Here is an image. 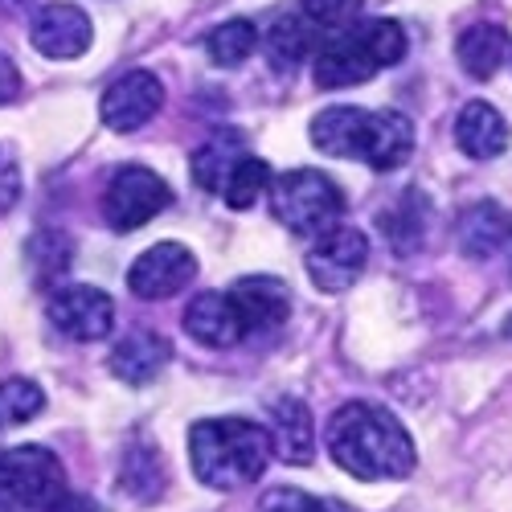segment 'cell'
<instances>
[{
  "instance_id": "cell-4",
  "label": "cell",
  "mask_w": 512,
  "mask_h": 512,
  "mask_svg": "<svg viewBox=\"0 0 512 512\" xmlns=\"http://www.w3.org/2000/svg\"><path fill=\"white\" fill-rule=\"evenodd\" d=\"M66 496L62 459L46 447L0 451V512H54Z\"/></svg>"
},
{
  "instance_id": "cell-6",
  "label": "cell",
  "mask_w": 512,
  "mask_h": 512,
  "mask_svg": "<svg viewBox=\"0 0 512 512\" xmlns=\"http://www.w3.org/2000/svg\"><path fill=\"white\" fill-rule=\"evenodd\" d=\"M365 263H369V238L357 226H332L308 250V279L320 291L340 295L361 279Z\"/></svg>"
},
{
  "instance_id": "cell-14",
  "label": "cell",
  "mask_w": 512,
  "mask_h": 512,
  "mask_svg": "<svg viewBox=\"0 0 512 512\" xmlns=\"http://www.w3.org/2000/svg\"><path fill=\"white\" fill-rule=\"evenodd\" d=\"M267 439H271V455H279L283 463H295V467L312 463V455H316V422H312V410L300 398H279L271 406Z\"/></svg>"
},
{
  "instance_id": "cell-17",
  "label": "cell",
  "mask_w": 512,
  "mask_h": 512,
  "mask_svg": "<svg viewBox=\"0 0 512 512\" xmlns=\"http://www.w3.org/2000/svg\"><path fill=\"white\" fill-rule=\"evenodd\" d=\"M168 357H173L168 340L140 328V332L119 340V345L111 349V357H107V365H111V373L123 381V386H148V381L160 377V369L168 365Z\"/></svg>"
},
{
  "instance_id": "cell-28",
  "label": "cell",
  "mask_w": 512,
  "mask_h": 512,
  "mask_svg": "<svg viewBox=\"0 0 512 512\" xmlns=\"http://www.w3.org/2000/svg\"><path fill=\"white\" fill-rule=\"evenodd\" d=\"M259 512H328L316 496L300 492V488H271L263 496V508Z\"/></svg>"
},
{
  "instance_id": "cell-24",
  "label": "cell",
  "mask_w": 512,
  "mask_h": 512,
  "mask_svg": "<svg viewBox=\"0 0 512 512\" xmlns=\"http://www.w3.org/2000/svg\"><path fill=\"white\" fill-rule=\"evenodd\" d=\"M254 46H259V29H254V21H226L218 25L209 37H205V50L213 58V66H242Z\"/></svg>"
},
{
  "instance_id": "cell-21",
  "label": "cell",
  "mask_w": 512,
  "mask_h": 512,
  "mask_svg": "<svg viewBox=\"0 0 512 512\" xmlns=\"http://www.w3.org/2000/svg\"><path fill=\"white\" fill-rule=\"evenodd\" d=\"M246 156V144L238 132H218L209 136L197 152H193V181L205 193H222V185L230 181V173L238 168V160Z\"/></svg>"
},
{
  "instance_id": "cell-5",
  "label": "cell",
  "mask_w": 512,
  "mask_h": 512,
  "mask_svg": "<svg viewBox=\"0 0 512 512\" xmlns=\"http://www.w3.org/2000/svg\"><path fill=\"white\" fill-rule=\"evenodd\" d=\"M168 201H173V193H168L164 177H156L144 164H127L111 177V185L103 193V218L111 230L127 234V230L148 226L156 213L168 209Z\"/></svg>"
},
{
  "instance_id": "cell-9",
  "label": "cell",
  "mask_w": 512,
  "mask_h": 512,
  "mask_svg": "<svg viewBox=\"0 0 512 512\" xmlns=\"http://www.w3.org/2000/svg\"><path fill=\"white\" fill-rule=\"evenodd\" d=\"M164 103V87L152 70H127L123 78H115L103 91L99 115L111 132H140V127L160 111Z\"/></svg>"
},
{
  "instance_id": "cell-13",
  "label": "cell",
  "mask_w": 512,
  "mask_h": 512,
  "mask_svg": "<svg viewBox=\"0 0 512 512\" xmlns=\"http://www.w3.org/2000/svg\"><path fill=\"white\" fill-rule=\"evenodd\" d=\"M414 152V123L402 111H369L365 136H361V156L377 173H394Z\"/></svg>"
},
{
  "instance_id": "cell-16",
  "label": "cell",
  "mask_w": 512,
  "mask_h": 512,
  "mask_svg": "<svg viewBox=\"0 0 512 512\" xmlns=\"http://www.w3.org/2000/svg\"><path fill=\"white\" fill-rule=\"evenodd\" d=\"M185 328H189L193 340H201V345H209V349H230L246 336L242 320L230 304V295H222V291L193 295L189 308H185Z\"/></svg>"
},
{
  "instance_id": "cell-15",
  "label": "cell",
  "mask_w": 512,
  "mask_h": 512,
  "mask_svg": "<svg viewBox=\"0 0 512 512\" xmlns=\"http://www.w3.org/2000/svg\"><path fill=\"white\" fill-rule=\"evenodd\" d=\"M455 238H459V250L467 254V259H492V254H500L512 238L508 209L496 205V201L467 205L459 213V222H455Z\"/></svg>"
},
{
  "instance_id": "cell-23",
  "label": "cell",
  "mask_w": 512,
  "mask_h": 512,
  "mask_svg": "<svg viewBox=\"0 0 512 512\" xmlns=\"http://www.w3.org/2000/svg\"><path fill=\"white\" fill-rule=\"evenodd\" d=\"M41 410H46V394H41L37 381H29V377L0 381V431L33 422Z\"/></svg>"
},
{
  "instance_id": "cell-22",
  "label": "cell",
  "mask_w": 512,
  "mask_h": 512,
  "mask_svg": "<svg viewBox=\"0 0 512 512\" xmlns=\"http://www.w3.org/2000/svg\"><path fill=\"white\" fill-rule=\"evenodd\" d=\"M316 41H320V29L300 13V17H275L263 46H267V58L279 70H291L295 62H304V58L316 54Z\"/></svg>"
},
{
  "instance_id": "cell-11",
  "label": "cell",
  "mask_w": 512,
  "mask_h": 512,
  "mask_svg": "<svg viewBox=\"0 0 512 512\" xmlns=\"http://www.w3.org/2000/svg\"><path fill=\"white\" fill-rule=\"evenodd\" d=\"M312 78L316 87L324 91H340V87H361V82H369L377 74L373 58L365 54L357 29H340V33H328V41L312 54Z\"/></svg>"
},
{
  "instance_id": "cell-1",
  "label": "cell",
  "mask_w": 512,
  "mask_h": 512,
  "mask_svg": "<svg viewBox=\"0 0 512 512\" xmlns=\"http://www.w3.org/2000/svg\"><path fill=\"white\" fill-rule=\"evenodd\" d=\"M328 455L353 480H402L414 472L418 451L406 426L373 402H349L328 418Z\"/></svg>"
},
{
  "instance_id": "cell-18",
  "label": "cell",
  "mask_w": 512,
  "mask_h": 512,
  "mask_svg": "<svg viewBox=\"0 0 512 512\" xmlns=\"http://www.w3.org/2000/svg\"><path fill=\"white\" fill-rule=\"evenodd\" d=\"M455 144L472 160H496L508 148V123L492 103L476 99V103H467L455 119Z\"/></svg>"
},
{
  "instance_id": "cell-19",
  "label": "cell",
  "mask_w": 512,
  "mask_h": 512,
  "mask_svg": "<svg viewBox=\"0 0 512 512\" xmlns=\"http://www.w3.org/2000/svg\"><path fill=\"white\" fill-rule=\"evenodd\" d=\"M455 58H459L463 74L484 82L512 58V37L500 25H467L455 41Z\"/></svg>"
},
{
  "instance_id": "cell-27",
  "label": "cell",
  "mask_w": 512,
  "mask_h": 512,
  "mask_svg": "<svg viewBox=\"0 0 512 512\" xmlns=\"http://www.w3.org/2000/svg\"><path fill=\"white\" fill-rule=\"evenodd\" d=\"M365 0H304V17L320 29V33H340L357 21Z\"/></svg>"
},
{
  "instance_id": "cell-29",
  "label": "cell",
  "mask_w": 512,
  "mask_h": 512,
  "mask_svg": "<svg viewBox=\"0 0 512 512\" xmlns=\"http://www.w3.org/2000/svg\"><path fill=\"white\" fill-rule=\"evenodd\" d=\"M21 95V70L9 54H0V103H13Z\"/></svg>"
},
{
  "instance_id": "cell-3",
  "label": "cell",
  "mask_w": 512,
  "mask_h": 512,
  "mask_svg": "<svg viewBox=\"0 0 512 512\" xmlns=\"http://www.w3.org/2000/svg\"><path fill=\"white\" fill-rule=\"evenodd\" d=\"M267 193L275 222L300 238H320L324 230L340 226V213H345V193L320 168H291L267 185Z\"/></svg>"
},
{
  "instance_id": "cell-7",
  "label": "cell",
  "mask_w": 512,
  "mask_h": 512,
  "mask_svg": "<svg viewBox=\"0 0 512 512\" xmlns=\"http://www.w3.org/2000/svg\"><path fill=\"white\" fill-rule=\"evenodd\" d=\"M197 279V259L181 242H156L127 271V291L140 300H173Z\"/></svg>"
},
{
  "instance_id": "cell-8",
  "label": "cell",
  "mask_w": 512,
  "mask_h": 512,
  "mask_svg": "<svg viewBox=\"0 0 512 512\" xmlns=\"http://www.w3.org/2000/svg\"><path fill=\"white\" fill-rule=\"evenodd\" d=\"M50 320L62 336L78 340V345H91V340H103L115 324V304L103 287H87V283H74V287H58L54 300H50Z\"/></svg>"
},
{
  "instance_id": "cell-30",
  "label": "cell",
  "mask_w": 512,
  "mask_h": 512,
  "mask_svg": "<svg viewBox=\"0 0 512 512\" xmlns=\"http://www.w3.org/2000/svg\"><path fill=\"white\" fill-rule=\"evenodd\" d=\"M54 512H99V508L91 500H82V496H62Z\"/></svg>"
},
{
  "instance_id": "cell-25",
  "label": "cell",
  "mask_w": 512,
  "mask_h": 512,
  "mask_svg": "<svg viewBox=\"0 0 512 512\" xmlns=\"http://www.w3.org/2000/svg\"><path fill=\"white\" fill-rule=\"evenodd\" d=\"M267 185H271V168H267V160H263V156H254V152H246V156L238 160V168L230 173V181L222 185L218 197H222L230 209H250L254 201L267 193Z\"/></svg>"
},
{
  "instance_id": "cell-2",
  "label": "cell",
  "mask_w": 512,
  "mask_h": 512,
  "mask_svg": "<svg viewBox=\"0 0 512 512\" xmlns=\"http://www.w3.org/2000/svg\"><path fill=\"white\" fill-rule=\"evenodd\" d=\"M271 439L250 418H205L189 431L193 476L213 492L250 488L267 472Z\"/></svg>"
},
{
  "instance_id": "cell-12",
  "label": "cell",
  "mask_w": 512,
  "mask_h": 512,
  "mask_svg": "<svg viewBox=\"0 0 512 512\" xmlns=\"http://www.w3.org/2000/svg\"><path fill=\"white\" fill-rule=\"evenodd\" d=\"M230 295V304L242 320V332H271L291 316V295L287 283L271 279V275H254V279H238Z\"/></svg>"
},
{
  "instance_id": "cell-10",
  "label": "cell",
  "mask_w": 512,
  "mask_h": 512,
  "mask_svg": "<svg viewBox=\"0 0 512 512\" xmlns=\"http://www.w3.org/2000/svg\"><path fill=\"white\" fill-rule=\"evenodd\" d=\"M29 41H33L37 54H46L54 62H70V58H82L91 50L95 25H91V17L82 13L78 5L58 0V5L37 9V17L29 25Z\"/></svg>"
},
{
  "instance_id": "cell-32",
  "label": "cell",
  "mask_w": 512,
  "mask_h": 512,
  "mask_svg": "<svg viewBox=\"0 0 512 512\" xmlns=\"http://www.w3.org/2000/svg\"><path fill=\"white\" fill-rule=\"evenodd\" d=\"M508 336H512V316H508Z\"/></svg>"
},
{
  "instance_id": "cell-26",
  "label": "cell",
  "mask_w": 512,
  "mask_h": 512,
  "mask_svg": "<svg viewBox=\"0 0 512 512\" xmlns=\"http://www.w3.org/2000/svg\"><path fill=\"white\" fill-rule=\"evenodd\" d=\"M357 37H361V46L377 70H390L406 58V29L398 21H369L357 29Z\"/></svg>"
},
{
  "instance_id": "cell-20",
  "label": "cell",
  "mask_w": 512,
  "mask_h": 512,
  "mask_svg": "<svg viewBox=\"0 0 512 512\" xmlns=\"http://www.w3.org/2000/svg\"><path fill=\"white\" fill-rule=\"evenodd\" d=\"M365 119H369V111H361V107H328L312 119V144L324 156L357 160L361 156V136H365Z\"/></svg>"
},
{
  "instance_id": "cell-31",
  "label": "cell",
  "mask_w": 512,
  "mask_h": 512,
  "mask_svg": "<svg viewBox=\"0 0 512 512\" xmlns=\"http://www.w3.org/2000/svg\"><path fill=\"white\" fill-rule=\"evenodd\" d=\"M25 5H33V0H0V13H17Z\"/></svg>"
}]
</instances>
